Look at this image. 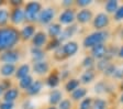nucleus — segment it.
Returning a JSON list of instances; mask_svg holds the SVG:
<instances>
[{"instance_id": "nucleus-1", "label": "nucleus", "mask_w": 123, "mask_h": 109, "mask_svg": "<svg viewBox=\"0 0 123 109\" xmlns=\"http://www.w3.org/2000/svg\"><path fill=\"white\" fill-rule=\"evenodd\" d=\"M20 42V32L18 28L10 24L5 28H0V53L18 47Z\"/></svg>"}, {"instance_id": "nucleus-2", "label": "nucleus", "mask_w": 123, "mask_h": 109, "mask_svg": "<svg viewBox=\"0 0 123 109\" xmlns=\"http://www.w3.org/2000/svg\"><path fill=\"white\" fill-rule=\"evenodd\" d=\"M43 9V5L40 1H29L23 6L24 16H25V23L36 24L38 16Z\"/></svg>"}, {"instance_id": "nucleus-3", "label": "nucleus", "mask_w": 123, "mask_h": 109, "mask_svg": "<svg viewBox=\"0 0 123 109\" xmlns=\"http://www.w3.org/2000/svg\"><path fill=\"white\" fill-rule=\"evenodd\" d=\"M109 32L108 31H95L87 35L82 41V45L86 49H91V47L96 46L98 44H103V42L108 39Z\"/></svg>"}, {"instance_id": "nucleus-4", "label": "nucleus", "mask_w": 123, "mask_h": 109, "mask_svg": "<svg viewBox=\"0 0 123 109\" xmlns=\"http://www.w3.org/2000/svg\"><path fill=\"white\" fill-rule=\"evenodd\" d=\"M22 57V52L19 47H14V49L8 50L5 52L0 53V63L1 64H13L17 65L21 61Z\"/></svg>"}, {"instance_id": "nucleus-5", "label": "nucleus", "mask_w": 123, "mask_h": 109, "mask_svg": "<svg viewBox=\"0 0 123 109\" xmlns=\"http://www.w3.org/2000/svg\"><path fill=\"white\" fill-rule=\"evenodd\" d=\"M56 17V9L54 7H43L37 19V23L40 26H49L53 23V20Z\"/></svg>"}, {"instance_id": "nucleus-6", "label": "nucleus", "mask_w": 123, "mask_h": 109, "mask_svg": "<svg viewBox=\"0 0 123 109\" xmlns=\"http://www.w3.org/2000/svg\"><path fill=\"white\" fill-rule=\"evenodd\" d=\"M51 63L47 60L44 61H40V62H34L31 65V71L34 75L38 76V77H42V76H47L51 72Z\"/></svg>"}, {"instance_id": "nucleus-7", "label": "nucleus", "mask_w": 123, "mask_h": 109, "mask_svg": "<svg viewBox=\"0 0 123 109\" xmlns=\"http://www.w3.org/2000/svg\"><path fill=\"white\" fill-rule=\"evenodd\" d=\"M21 24H25V16L23 7L10 8V26L17 28Z\"/></svg>"}, {"instance_id": "nucleus-8", "label": "nucleus", "mask_w": 123, "mask_h": 109, "mask_svg": "<svg viewBox=\"0 0 123 109\" xmlns=\"http://www.w3.org/2000/svg\"><path fill=\"white\" fill-rule=\"evenodd\" d=\"M76 10L74 8L64 9L58 14V23L61 26H70L74 24V21L76 20Z\"/></svg>"}, {"instance_id": "nucleus-9", "label": "nucleus", "mask_w": 123, "mask_h": 109, "mask_svg": "<svg viewBox=\"0 0 123 109\" xmlns=\"http://www.w3.org/2000/svg\"><path fill=\"white\" fill-rule=\"evenodd\" d=\"M49 36L46 34L45 31L43 30H37L34 34V36L32 38V40L30 41L31 46L33 47H40V49H44L49 42Z\"/></svg>"}, {"instance_id": "nucleus-10", "label": "nucleus", "mask_w": 123, "mask_h": 109, "mask_svg": "<svg viewBox=\"0 0 123 109\" xmlns=\"http://www.w3.org/2000/svg\"><path fill=\"white\" fill-rule=\"evenodd\" d=\"M36 31H37V30H36V24H31V23L23 24L22 28L19 30V32H20L21 42L31 41Z\"/></svg>"}, {"instance_id": "nucleus-11", "label": "nucleus", "mask_w": 123, "mask_h": 109, "mask_svg": "<svg viewBox=\"0 0 123 109\" xmlns=\"http://www.w3.org/2000/svg\"><path fill=\"white\" fill-rule=\"evenodd\" d=\"M110 23V18L105 12L98 13L95 18L92 19V26L97 31H102Z\"/></svg>"}, {"instance_id": "nucleus-12", "label": "nucleus", "mask_w": 123, "mask_h": 109, "mask_svg": "<svg viewBox=\"0 0 123 109\" xmlns=\"http://www.w3.org/2000/svg\"><path fill=\"white\" fill-rule=\"evenodd\" d=\"M44 85H45V84H44V81L42 78H36V79H34L33 84L30 86V88L26 91H24L25 96L26 97H35V96H37V95H40L44 88Z\"/></svg>"}, {"instance_id": "nucleus-13", "label": "nucleus", "mask_w": 123, "mask_h": 109, "mask_svg": "<svg viewBox=\"0 0 123 109\" xmlns=\"http://www.w3.org/2000/svg\"><path fill=\"white\" fill-rule=\"evenodd\" d=\"M44 84L45 86H47L51 89H56L58 87V85L61 84V77H59V73L56 70L51 71L49 74L46 76V78L44 79Z\"/></svg>"}, {"instance_id": "nucleus-14", "label": "nucleus", "mask_w": 123, "mask_h": 109, "mask_svg": "<svg viewBox=\"0 0 123 109\" xmlns=\"http://www.w3.org/2000/svg\"><path fill=\"white\" fill-rule=\"evenodd\" d=\"M20 97H21V90L18 88V86H13L10 89H8V90H6L3 93L1 99L3 101H9V103H14L15 104V101L18 100Z\"/></svg>"}, {"instance_id": "nucleus-15", "label": "nucleus", "mask_w": 123, "mask_h": 109, "mask_svg": "<svg viewBox=\"0 0 123 109\" xmlns=\"http://www.w3.org/2000/svg\"><path fill=\"white\" fill-rule=\"evenodd\" d=\"M62 49H63V52H64L65 57H70V56H74L77 52H78V43L75 41H67L65 42L64 44L62 45Z\"/></svg>"}, {"instance_id": "nucleus-16", "label": "nucleus", "mask_w": 123, "mask_h": 109, "mask_svg": "<svg viewBox=\"0 0 123 109\" xmlns=\"http://www.w3.org/2000/svg\"><path fill=\"white\" fill-rule=\"evenodd\" d=\"M93 19V13L89 9H81L76 13V21L80 24H86Z\"/></svg>"}, {"instance_id": "nucleus-17", "label": "nucleus", "mask_w": 123, "mask_h": 109, "mask_svg": "<svg viewBox=\"0 0 123 109\" xmlns=\"http://www.w3.org/2000/svg\"><path fill=\"white\" fill-rule=\"evenodd\" d=\"M77 30H78L77 24H70V26H67L66 28L63 29V31H62L58 40L62 42V43H63V42H67L72 36H74L75 34H76Z\"/></svg>"}, {"instance_id": "nucleus-18", "label": "nucleus", "mask_w": 123, "mask_h": 109, "mask_svg": "<svg viewBox=\"0 0 123 109\" xmlns=\"http://www.w3.org/2000/svg\"><path fill=\"white\" fill-rule=\"evenodd\" d=\"M63 31V26L58 22H53L49 26H47L46 34L49 36V39H58Z\"/></svg>"}, {"instance_id": "nucleus-19", "label": "nucleus", "mask_w": 123, "mask_h": 109, "mask_svg": "<svg viewBox=\"0 0 123 109\" xmlns=\"http://www.w3.org/2000/svg\"><path fill=\"white\" fill-rule=\"evenodd\" d=\"M17 65L13 64H1L0 65V76L2 78H11L14 77Z\"/></svg>"}, {"instance_id": "nucleus-20", "label": "nucleus", "mask_w": 123, "mask_h": 109, "mask_svg": "<svg viewBox=\"0 0 123 109\" xmlns=\"http://www.w3.org/2000/svg\"><path fill=\"white\" fill-rule=\"evenodd\" d=\"M46 53L47 52H46L44 49L31 46L30 47V54H31V58H32V63L46 60Z\"/></svg>"}, {"instance_id": "nucleus-21", "label": "nucleus", "mask_w": 123, "mask_h": 109, "mask_svg": "<svg viewBox=\"0 0 123 109\" xmlns=\"http://www.w3.org/2000/svg\"><path fill=\"white\" fill-rule=\"evenodd\" d=\"M31 65L28 64V63H23V64H20L19 66H17V71H15L14 74V78L15 79H21L23 77H26L28 75H31Z\"/></svg>"}, {"instance_id": "nucleus-22", "label": "nucleus", "mask_w": 123, "mask_h": 109, "mask_svg": "<svg viewBox=\"0 0 123 109\" xmlns=\"http://www.w3.org/2000/svg\"><path fill=\"white\" fill-rule=\"evenodd\" d=\"M49 106H55L56 107L57 105L63 100V93H62L59 89H51L49 94Z\"/></svg>"}, {"instance_id": "nucleus-23", "label": "nucleus", "mask_w": 123, "mask_h": 109, "mask_svg": "<svg viewBox=\"0 0 123 109\" xmlns=\"http://www.w3.org/2000/svg\"><path fill=\"white\" fill-rule=\"evenodd\" d=\"M107 50L108 47L105 44H98L96 46L91 47V56L97 60H102L107 55Z\"/></svg>"}, {"instance_id": "nucleus-24", "label": "nucleus", "mask_w": 123, "mask_h": 109, "mask_svg": "<svg viewBox=\"0 0 123 109\" xmlns=\"http://www.w3.org/2000/svg\"><path fill=\"white\" fill-rule=\"evenodd\" d=\"M10 24V10L2 6L0 7V28H5Z\"/></svg>"}, {"instance_id": "nucleus-25", "label": "nucleus", "mask_w": 123, "mask_h": 109, "mask_svg": "<svg viewBox=\"0 0 123 109\" xmlns=\"http://www.w3.org/2000/svg\"><path fill=\"white\" fill-rule=\"evenodd\" d=\"M34 82V77L33 75L31 74V75H28L26 77H23L21 79H19L18 82V88L20 89L21 91H26L29 88H30V86L33 84Z\"/></svg>"}, {"instance_id": "nucleus-26", "label": "nucleus", "mask_w": 123, "mask_h": 109, "mask_svg": "<svg viewBox=\"0 0 123 109\" xmlns=\"http://www.w3.org/2000/svg\"><path fill=\"white\" fill-rule=\"evenodd\" d=\"M86 95H87V89L85 88V87H78L76 90L70 93V97L75 101L82 100L84 98H86Z\"/></svg>"}, {"instance_id": "nucleus-27", "label": "nucleus", "mask_w": 123, "mask_h": 109, "mask_svg": "<svg viewBox=\"0 0 123 109\" xmlns=\"http://www.w3.org/2000/svg\"><path fill=\"white\" fill-rule=\"evenodd\" d=\"M78 87H80V81L77 78H70L67 79L66 84H65V90L67 93H73L74 90H76Z\"/></svg>"}, {"instance_id": "nucleus-28", "label": "nucleus", "mask_w": 123, "mask_h": 109, "mask_svg": "<svg viewBox=\"0 0 123 109\" xmlns=\"http://www.w3.org/2000/svg\"><path fill=\"white\" fill-rule=\"evenodd\" d=\"M96 77V73L93 70H86V72L82 73L80 77V83L82 84H90Z\"/></svg>"}, {"instance_id": "nucleus-29", "label": "nucleus", "mask_w": 123, "mask_h": 109, "mask_svg": "<svg viewBox=\"0 0 123 109\" xmlns=\"http://www.w3.org/2000/svg\"><path fill=\"white\" fill-rule=\"evenodd\" d=\"M62 43L61 41H59L58 39H49V42H47V44H46V46L44 47V50H45L46 52H52V51H55V50H57L59 46H62Z\"/></svg>"}, {"instance_id": "nucleus-30", "label": "nucleus", "mask_w": 123, "mask_h": 109, "mask_svg": "<svg viewBox=\"0 0 123 109\" xmlns=\"http://www.w3.org/2000/svg\"><path fill=\"white\" fill-rule=\"evenodd\" d=\"M119 8V2L117 0H109L105 5V9L108 13H114Z\"/></svg>"}, {"instance_id": "nucleus-31", "label": "nucleus", "mask_w": 123, "mask_h": 109, "mask_svg": "<svg viewBox=\"0 0 123 109\" xmlns=\"http://www.w3.org/2000/svg\"><path fill=\"white\" fill-rule=\"evenodd\" d=\"M82 66H84L86 70H92V67L95 66V58L91 56V55H89V56H86L82 60Z\"/></svg>"}, {"instance_id": "nucleus-32", "label": "nucleus", "mask_w": 123, "mask_h": 109, "mask_svg": "<svg viewBox=\"0 0 123 109\" xmlns=\"http://www.w3.org/2000/svg\"><path fill=\"white\" fill-rule=\"evenodd\" d=\"M91 109H107V101L101 98H97L92 101Z\"/></svg>"}, {"instance_id": "nucleus-33", "label": "nucleus", "mask_w": 123, "mask_h": 109, "mask_svg": "<svg viewBox=\"0 0 123 109\" xmlns=\"http://www.w3.org/2000/svg\"><path fill=\"white\" fill-rule=\"evenodd\" d=\"M73 108V103L70 99L68 98H63V100L57 105V109H72Z\"/></svg>"}, {"instance_id": "nucleus-34", "label": "nucleus", "mask_w": 123, "mask_h": 109, "mask_svg": "<svg viewBox=\"0 0 123 109\" xmlns=\"http://www.w3.org/2000/svg\"><path fill=\"white\" fill-rule=\"evenodd\" d=\"M63 45V44H62ZM53 57L55 61H58V62H61V61H64L66 57H65L64 55V52H63V49H62V46H59L57 50H55L53 53Z\"/></svg>"}, {"instance_id": "nucleus-35", "label": "nucleus", "mask_w": 123, "mask_h": 109, "mask_svg": "<svg viewBox=\"0 0 123 109\" xmlns=\"http://www.w3.org/2000/svg\"><path fill=\"white\" fill-rule=\"evenodd\" d=\"M0 85L2 87L3 91L8 90V89H10L11 87H13V82L11 81L10 78H2V79H0Z\"/></svg>"}, {"instance_id": "nucleus-36", "label": "nucleus", "mask_w": 123, "mask_h": 109, "mask_svg": "<svg viewBox=\"0 0 123 109\" xmlns=\"http://www.w3.org/2000/svg\"><path fill=\"white\" fill-rule=\"evenodd\" d=\"M92 101H93V100H92V98H90V97L84 98L81 101H80L79 109H91Z\"/></svg>"}, {"instance_id": "nucleus-37", "label": "nucleus", "mask_w": 123, "mask_h": 109, "mask_svg": "<svg viewBox=\"0 0 123 109\" xmlns=\"http://www.w3.org/2000/svg\"><path fill=\"white\" fill-rule=\"evenodd\" d=\"M95 91L97 94H102L107 91V84H105L103 82H98L95 86Z\"/></svg>"}, {"instance_id": "nucleus-38", "label": "nucleus", "mask_w": 123, "mask_h": 109, "mask_svg": "<svg viewBox=\"0 0 123 109\" xmlns=\"http://www.w3.org/2000/svg\"><path fill=\"white\" fill-rule=\"evenodd\" d=\"M22 109H35V105L30 98H25L22 101V105H21Z\"/></svg>"}, {"instance_id": "nucleus-39", "label": "nucleus", "mask_w": 123, "mask_h": 109, "mask_svg": "<svg viewBox=\"0 0 123 109\" xmlns=\"http://www.w3.org/2000/svg\"><path fill=\"white\" fill-rule=\"evenodd\" d=\"M24 1L23 0H9L7 2V5L10 8H19V7H23L24 6Z\"/></svg>"}, {"instance_id": "nucleus-40", "label": "nucleus", "mask_w": 123, "mask_h": 109, "mask_svg": "<svg viewBox=\"0 0 123 109\" xmlns=\"http://www.w3.org/2000/svg\"><path fill=\"white\" fill-rule=\"evenodd\" d=\"M110 61H108V60H105V58H102V60H100L99 62L97 63V68L99 71H101V72H103V71L105 70V67H107L108 65L110 64Z\"/></svg>"}, {"instance_id": "nucleus-41", "label": "nucleus", "mask_w": 123, "mask_h": 109, "mask_svg": "<svg viewBox=\"0 0 123 109\" xmlns=\"http://www.w3.org/2000/svg\"><path fill=\"white\" fill-rule=\"evenodd\" d=\"M115 70H117V68H115V66L110 63V64L105 67V70L103 71V74H105V75H107V76H112L113 74H114Z\"/></svg>"}, {"instance_id": "nucleus-42", "label": "nucleus", "mask_w": 123, "mask_h": 109, "mask_svg": "<svg viewBox=\"0 0 123 109\" xmlns=\"http://www.w3.org/2000/svg\"><path fill=\"white\" fill-rule=\"evenodd\" d=\"M14 103H9V101H0V109H14Z\"/></svg>"}, {"instance_id": "nucleus-43", "label": "nucleus", "mask_w": 123, "mask_h": 109, "mask_svg": "<svg viewBox=\"0 0 123 109\" xmlns=\"http://www.w3.org/2000/svg\"><path fill=\"white\" fill-rule=\"evenodd\" d=\"M114 20H115V21H121V20H123V6L119 7L118 10L114 12Z\"/></svg>"}, {"instance_id": "nucleus-44", "label": "nucleus", "mask_w": 123, "mask_h": 109, "mask_svg": "<svg viewBox=\"0 0 123 109\" xmlns=\"http://www.w3.org/2000/svg\"><path fill=\"white\" fill-rule=\"evenodd\" d=\"M90 3H91V0H78V1H76V5L82 9H85V7L89 6Z\"/></svg>"}, {"instance_id": "nucleus-45", "label": "nucleus", "mask_w": 123, "mask_h": 109, "mask_svg": "<svg viewBox=\"0 0 123 109\" xmlns=\"http://www.w3.org/2000/svg\"><path fill=\"white\" fill-rule=\"evenodd\" d=\"M113 77H115V78H122L123 77V72H122V70H115V72H114V74H113Z\"/></svg>"}, {"instance_id": "nucleus-46", "label": "nucleus", "mask_w": 123, "mask_h": 109, "mask_svg": "<svg viewBox=\"0 0 123 109\" xmlns=\"http://www.w3.org/2000/svg\"><path fill=\"white\" fill-rule=\"evenodd\" d=\"M72 5H73V1H70V0H64V1L62 2V6H63L65 9L70 8V6Z\"/></svg>"}, {"instance_id": "nucleus-47", "label": "nucleus", "mask_w": 123, "mask_h": 109, "mask_svg": "<svg viewBox=\"0 0 123 109\" xmlns=\"http://www.w3.org/2000/svg\"><path fill=\"white\" fill-rule=\"evenodd\" d=\"M118 55L121 57V58H123V46H121L120 49H119V51H118Z\"/></svg>"}, {"instance_id": "nucleus-48", "label": "nucleus", "mask_w": 123, "mask_h": 109, "mask_svg": "<svg viewBox=\"0 0 123 109\" xmlns=\"http://www.w3.org/2000/svg\"><path fill=\"white\" fill-rule=\"evenodd\" d=\"M3 89H2V87H1V85H0V97H2V95H3Z\"/></svg>"}, {"instance_id": "nucleus-49", "label": "nucleus", "mask_w": 123, "mask_h": 109, "mask_svg": "<svg viewBox=\"0 0 123 109\" xmlns=\"http://www.w3.org/2000/svg\"><path fill=\"white\" fill-rule=\"evenodd\" d=\"M6 5H7V2L2 1V0H0V7H2V6H6Z\"/></svg>"}, {"instance_id": "nucleus-50", "label": "nucleus", "mask_w": 123, "mask_h": 109, "mask_svg": "<svg viewBox=\"0 0 123 109\" xmlns=\"http://www.w3.org/2000/svg\"><path fill=\"white\" fill-rule=\"evenodd\" d=\"M46 109H57V107H55V106H49V107H47Z\"/></svg>"}, {"instance_id": "nucleus-51", "label": "nucleus", "mask_w": 123, "mask_h": 109, "mask_svg": "<svg viewBox=\"0 0 123 109\" xmlns=\"http://www.w3.org/2000/svg\"><path fill=\"white\" fill-rule=\"evenodd\" d=\"M120 100H121V103H123V94L121 95V98H120Z\"/></svg>"}, {"instance_id": "nucleus-52", "label": "nucleus", "mask_w": 123, "mask_h": 109, "mask_svg": "<svg viewBox=\"0 0 123 109\" xmlns=\"http://www.w3.org/2000/svg\"><path fill=\"white\" fill-rule=\"evenodd\" d=\"M122 72H123V67H122Z\"/></svg>"}]
</instances>
